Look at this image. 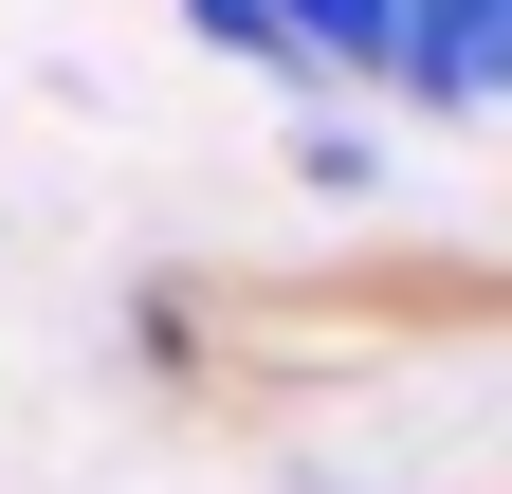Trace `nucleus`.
<instances>
[{
  "label": "nucleus",
  "instance_id": "obj_1",
  "mask_svg": "<svg viewBox=\"0 0 512 494\" xmlns=\"http://www.w3.org/2000/svg\"><path fill=\"white\" fill-rule=\"evenodd\" d=\"M384 92L494 110V92H512V0H403V74H384Z\"/></svg>",
  "mask_w": 512,
  "mask_h": 494
},
{
  "label": "nucleus",
  "instance_id": "obj_2",
  "mask_svg": "<svg viewBox=\"0 0 512 494\" xmlns=\"http://www.w3.org/2000/svg\"><path fill=\"white\" fill-rule=\"evenodd\" d=\"M293 55V92H384L403 74V0H256Z\"/></svg>",
  "mask_w": 512,
  "mask_h": 494
}]
</instances>
